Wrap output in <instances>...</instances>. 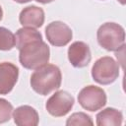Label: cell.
Instances as JSON below:
<instances>
[{
    "mask_svg": "<svg viewBox=\"0 0 126 126\" xmlns=\"http://www.w3.org/2000/svg\"><path fill=\"white\" fill-rule=\"evenodd\" d=\"M45 35L48 42L53 46H65L72 37L73 32L68 25L60 21H54L45 28Z\"/></svg>",
    "mask_w": 126,
    "mask_h": 126,
    "instance_id": "cell-7",
    "label": "cell"
},
{
    "mask_svg": "<svg viewBox=\"0 0 126 126\" xmlns=\"http://www.w3.org/2000/svg\"><path fill=\"white\" fill-rule=\"evenodd\" d=\"M13 105L6 99L0 98V123L8 122L11 119Z\"/></svg>",
    "mask_w": 126,
    "mask_h": 126,
    "instance_id": "cell-16",
    "label": "cell"
},
{
    "mask_svg": "<svg viewBox=\"0 0 126 126\" xmlns=\"http://www.w3.org/2000/svg\"><path fill=\"white\" fill-rule=\"evenodd\" d=\"M67 126L73 125H94V121L91 116L84 112H75L73 113L66 121Z\"/></svg>",
    "mask_w": 126,
    "mask_h": 126,
    "instance_id": "cell-15",
    "label": "cell"
},
{
    "mask_svg": "<svg viewBox=\"0 0 126 126\" xmlns=\"http://www.w3.org/2000/svg\"><path fill=\"white\" fill-rule=\"evenodd\" d=\"M15 38H16V47L20 49L27 42H30L33 39H42V35L35 29L24 27L18 30L15 35Z\"/></svg>",
    "mask_w": 126,
    "mask_h": 126,
    "instance_id": "cell-13",
    "label": "cell"
},
{
    "mask_svg": "<svg viewBox=\"0 0 126 126\" xmlns=\"http://www.w3.org/2000/svg\"><path fill=\"white\" fill-rule=\"evenodd\" d=\"M68 59L75 68H84L89 65L92 54L89 45L84 41H75L68 48Z\"/></svg>",
    "mask_w": 126,
    "mask_h": 126,
    "instance_id": "cell-8",
    "label": "cell"
},
{
    "mask_svg": "<svg viewBox=\"0 0 126 126\" xmlns=\"http://www.w3.org/2000/svg\"><path fill=\"white\" fill-rule=\"evenodd\" d=\"M62 74L56 65L45 64L37 69L31 76L32 89L40 95H47L60 88Z\"/></svg>",
    "mask_w": 126,
    "mask_h": 126,
    "instance_id": "cell-1",
    "label": "cell"
},
{
    "mask_svg": "<svg viewBox=\"0 0 126 126\" xmlns=\"http://www.w3.org/2000/svg\"><path fill=\"white\" fill-rule=\"evenodd\" d=\"M96 125L98 126H118L123 122L122 112L112 108L107 107L96 114Z\"/></svg>",
    "mask_w": 126,
    "mask_h": 126,
    "instance_id": "cell-12",
    "label": "cell"
},
{
    "mask_svg": "<svg viewBox=\"0 0 126 126\" xmlns=\"http://www.w3.org/2000/svg\"><path fill=\"white\" fill-rule=\"evenodd\" d=\"M74 97L66 91L55 92L46 101L45 108L47 112L54 117L66 115L74 105Z\"/></svg>",
    "mask_w": 126,
    "mask_h": 126,
    "instance_id": "cell-6",
    "label": "cell"
},
{
    "mask_svg": "<svg viewBox=\"0 0 126 126\" xmlns=\"http://www.w3.org/2000/svg\"><path fill=\"white\" fill-rule=\"evenodd\" d=\"M98 44L107 51H118L125 47V31L116 23L102 24L96 32Z\"/></svg>",
    "mask_w": 126,
    "mask_h": 126,
    "instance_id": "cell-3",
    "label": "cell"
},
{
    "mask_svg": "<svg viewBox=\"0 0 126 126\" xmlns=\"http://www.w3.org/2000/svg\"><path fill=\"white\" fill-rule=\"evenodd\" d=\"M2 18H3V11H2V7L0 5V21L2 20Z\"/></svg>",
    "mask_w": 126,
    "mask_h": 126,
    "instance_id": "cell-19",
    "label": "cell"
},
{
    "mask_svg": "<svg viewBox=\"0 0 126 126\" xmlns=\"http://www.w3.org/2000/svg\"><path fill=\"white\" fill-rule=\"evenodd\" d=\"M16 45L15 34L8 29L0 27V50L8 51Z\"/></svg>",
    "mask_w": 126,
    "mask_h": 126,
    "instance_id": "cell-14",
    "label": "cell"
},
{
    "mask_svg": "<svg viewBox=\"0 0 126 126\" xmlns=\"http://www.w3.org/2000/svg\"><path fill=\"white\" fill-rule=\"evenodd\" d=\"M35 1L38 2V3H41V4H47V3L53 2L54 0H35Z\"/></svg>",
    "mask_w": 126,
    "mask_h": 126,
    "instance_id": "cell-17",
    "label": "cell"
},
{
    "mask_svg": "<svg viewBox=\"0 0 126 126\" xmlns=\"http://www.w3.org/2000/svg\"><path fill=\"white\" fill-rule=\"evenodd\" d=\"M13 118L19 126H36L39 121L37 111L30 105H21L13 110Z\"/></svg>",
    "mask_w": 126,
    "mask_h": 126,
    "instance_id": "cell-11",
    "label": "cell"
},
{
    "mask_svg": "<svg viewBox=\"0 0 126 126\" xmlns=\"http://www.w3.org/2000/svg\"><path fill=\"white\" fill-rule=\"evenodd\" d=\"M21 65L30 70H35L48 63L50 58L49 46L42 39H33L25 43L19 49Z\"/></svg>",
    "mask_w": 126,
    "mask_h": 126,
    "instance_id": "cell-2",
    "label": "cell"
},
{
    "mask_svg": "<svg viewBox=\"0 0 126 126\" xmlns=\"http://www.w3.org/2000/svg\"><path fill=\"white\" fill-rule=\"evenodd\" d=\"M19 21L25 28H40L44 23V12L37 6H28L21 11Z\"/></svg>",
    "mask_w": 126,
    "mask_h": 126,
    "instance_id": "cell-10",
    "label": "cell"
},
{
    "mask_svg": "<svg viewBox=\"0 0 126 126\" xmlns=\"http://www.w3.org/2000/svg\"><path fill=\"white\" fill-rule=\"evenodd\" d=\"M14 1L17 2V3H20V4H24V3H28V2H30L32 0H14Z\"/></svg>",
    "mask_w": 126,
    "mask_h": 126,
    "instance_id": "cell-18",
    "label": "cell"
},
{
    "mask_svg": "<svg viewBox=\"0 0 126 126\" xmlns=\"http://www.w3.org/2000/svg\"><path fill=\"white\" fill-rule=\"evenodd\" d=\"M119 76V64L110 56L97 59L92 67V77L100 85L112 84Z\"/></svg>",
    "mask_w": 126,
    "mask_h": 126,
    "instance_id": "cell-4",
    "label": "cell"
},
{
    "mask_svg": "<svg viewBox=\"0 0 126 126\" xmlns=\"http://www.w3.org/2000/svg\"><path fill=\"white\" fill-rule=\"evenodd\" d=\"M118 1H119V2H120L122 5H124V4H125V0H118Z\"/></svg>",
    "mask_w": 126,
    "mask_h": 126,
    "instance_id": "cell-20",
    "label": "cell"
},
{
    "mask_svg": "<svg viewBox=\"0 0 126 126\" xmlns=\"http://www.w3.org/2000/svg\"><path fill=\"white\" fill-rule=\"evenodd\" d=\"M78 101L84 109L96 111L106 104V94L101 88L90 85L80 91Z\"/></svg>",
    "mask_w": 126,
    "mask_h": 126,
    "instance_id": "cell-5",
    "label": "cell"
},
{
    "mask_svg": "<svg viewBox=\"0 0 126 126\" xmlns=\"http://www.w3.org/2000/svg\"><path fill=\"white\" fill-rule=\"evenodd\" d=\"M19 77V68L11 62L0 63V94H8L15 87Z\"/></svg>",
    "mask_w": 126,
    "mask_h": 126,
    "instance_id": "cell-9",
    "label": "cell"
}]
</instances>
